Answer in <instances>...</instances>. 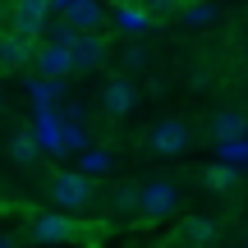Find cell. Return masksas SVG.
<instances>
[{"mask_svg":"<svg viewBox=\"0 0 248 248\" xmlns=\"http://www.w3.org/2000/svg\"><path fill=\"white\" fill-rule=\"evenodd\" d=\"M152 9L147 5H138V0H133V5H115V28L120 32H147L152 28Z\"/></svg>","mask_w":248,"mask_h":248,"instance_id":"12","label":"cell"},{"mask_svg":"<svg viewBox=\"0 0 248 248\" xmlns=\"http://www.w3.org/2000/svg\"><path fill=\"white\" fill-rule=\"evenodd\" d=\"M212 138L216 142H239V138H248V120L239 115V110H221V115L212 120Z\"/></svg>","mask_w":248,"mask_h":248,"instance_id":"13","label":"cell"},{"mask_svg":"<svg viewBox=\"0 0 248 248\" xmlns=\"http://www.w3.org/2000/svg\"><path fill=\"white\" fill-rule=\"evenodd\" d=\"M60 133H64V124H60V115H55V106H42V110H37V120H32V138H37V147L51 152V156H64Z\"/></svg>","mask_w":248,"mask_h":248,"instance_id":"6","label":"cell"},{"mask_svg":"<svg viewBox=\"0 0 248 248\" xmlns=\"http://www.w3.org/2000/svg\"><path fill=\"white\" fill-rule=\"evenodd\" d=\"M244 161H248V138H244Z\"/></svg>","mask_w":248,"mask_h":248,"instance_id":"26","label":"cell"},{"mask_svg":"<svg viewBox=\"0 0 248 248\" xmlns=\"http://www.w3.org/2000/svg\"><path fill=\"white\" fill-rule=\"evenodd\" d=\"M0 248H18V239L14 234H0Z\"/></svg>","mask_w":248,"mask_h":248,"instance_id":"25","label":"cell"},{"mask_svg":"<svg viewBox=\"0 0 248 248\" xmlns=\"http://www.w3.org/2000/svg\"><path fill=\"white\" fill-rule=\"evenodd\" d=\"M69 5H78V0H51V9H55V14H64Z\"/></svg>","mask_w":248,"mask_h":248,"instance_id":"24","label":"cell"},{"mask_svg":"<svg viewBox=\"0 0 248 248\" xmlns=\"http://www.w3.org/2000/svg\"><path fill=\"white\" fill-rule=\"evenodd\" d=\"M28 239L32 244H69V239H78V221H69L64 212H42L28 221Z\"/></svg>","mask_w":248,"mask_h":248,"instance_id":"3","label":"cell"},{"mask_svg":"<svg viewBox=\"0 0 248 248\" xmlns=\"http://www.w3.org/2000/svg\"><path fill=\"white\" fill-rule=\"evenodd\" d=\"M0 106H5V97H0Z\"/></svg>","mask_w":248,"mask_h":248,"instance_id":"29","label":"cell"},{"mask_svg":"<svg viewBox=\"0 0 248 248\" xmlns=\"http://www.w3.org/2000/svg\"><path fill=\"white\" fill-rule=\"evenodd\" d=\"M207 248H212V244H207Z\"/></svg>","mask_w":248,"mask_h":248,"instance_id":"31","label":"cell"},{"mask_svg":"<svg viewBox=\"0 0 248 248\" xmlns=\"http://www.w3.org/2000/svg\"><path fill=\"white\" fill-rule=\"evenodd\" d=\"M78 170H83V175H106V170H110V152H101V147L78 152Z\"/></svg>","mask_w":248,"mask_h":248,"instance_id":"17","label":"cell"},{"mask_svg":"<svg viewBox=\"0 0 248 248\" xmlns=\"http://www.w3.org/2000/svg\"><path fill=\"white\" fill-rule=\"evenodd\" d=\"M0 51H5V32H0Z\"/></svg>","mask_w":248,"mask_h":248,"instance_id":"27","label":"cell"},{"mask_svg":"<svg viewBox=\"0 0 248 248\" xmlns=\"http://www.w3.org/2000/svg\"><path fill=\"white\" fill-rule=\"evenodd\" d=\"M32 69L42 78H69L74 74V51L69 46H55V42H42L32 51Z\"/></svg>","mask_w":248,"mask_h":248,"instance_id":"5","label":"cell"},{"mask_svg":"<svg viewBox=\"0 0 248 248\" xmlns=\"http://www.w3.org/2000/svg\"><path fill=\"white\" fill-rule=\"evenodd\" d=\"M46 37H51L55 46H74V42H78V28H74V23H64V18H55Z\"/></svg>","mask_w":248,"mask_h":248,"instance_id":"20","label":"cell"},{"mask_svg":"<svg viewBox=\"0 0 248 248\" xmlns=\"http://www.w3.org/2000/svg\"><path fill=\"white\" fill-rule=\"evenodd\" d=\"M37 156H42V147H37L32 129H18L14 138H9V161H18V166H32Z\"/></svg>","mask_w":248,"mask_h":248,"instance_id":"15","label":"cell"},{"mask_svg":"<svg viewBox=\"0 0 248 248\" xmlns=\"http://www.w3.org/2000/svg\"><path fill=\"white\" fill-rule=\"evenodd\" d=\"M124 64H129V69H142V64H147V51H142V46H129V51H124Z\"/></svg>","mask_w":248,"mask_h":248,"instance_id":"22","label":"cell"},{"mask_svg":"<svg viewBox=\"0 0 248 248\" xmlns=\"http://www.w3.org/2000/svg\"><path fill=\"white\" fill-rule=\"evenodd\" d=\"M69 51H74V69H78V74L83 69H97V64L106 60V42H101L97 32H78V42H74Z\"/></svg>","mask_w":248,"mask_h":248,"instance_id":"8","label":"cell"},{"mask_svg":"<svg viewBox=\"0 0 248 248\" xmlns=\"http://www.w3.org/2000/svg\"><path fill=\"white\" fill-rule=\"evenodd\" d=\"M115 5H133V0H115Z\"/></svg>","mask_w":248,"mask_h":248,"instance_id":"28","label":"cell"},{"mask_svg":"<svg viewBox=\"0 0 248 248\" xmlns=\"http://www.w3.org/2000/svg\"><path fill=\"white\" fill-rule=\"evenodd\" d=\"M101 110H106V115H129L133 110V88L124 78H110L106 88H101Z\"/></svg>","mask_w":248,"mask_h":248,"instance_id":"9","label":"cell"},{"mask_svg":"<svg viewBox=\"0 0 248 248\" xmlns=\"http://www.w3.org/2000/svg\"><path fill=\"white\" fill-rule=\"evenodd\" d=\"M212 18H216V5H207V0H198V5H184V23L202 28V23H212Z\"/></svg>","mask_w":248,"mask_h":248,"instance_id":"19","label":"cell"},{"mask_svg":"<svg viewBox=\"0 0 248 248\" xmlns=\"http://www.w3.org/2000/svg\"><path fill=\"white\" fill-rule=\"evenodd\" d=\"M147 147L156 152V156H179V152L188 147V124L184 120H161V124H152Z\"/></svg>","mask_w":248,"mask_h":248,"instance_id":"4","label":"cell"},{"mask_svg":"<svg viewBox=\"0 0 248 248\" xmlns=\"http://www.w3.org/2000/svg\"><path fill=\"white\" fill-rule=\"evenodd\" d=\"M138 5H147L152 14H170V9H179V0H138Z\"/></svg>","mask_w":248,"mask_h":248,"instance_id":"23","label":"cell"},{"mask_svg":"<svg viewBox=\"0 0 248 248\" xmlns=\"http://www.w3.org/2000/svg\"><path fill=\"white\" fill-rule=\"evenodd\" d=\"M32 51H37V42H28V37H14V32H5L0 69H23V64H32Z\"/></svg>","mask_w":248,"mask_h":248,"instance_id":"10","label":"cell"},{"mask_svg":"<svg viewBox=\"0 0 248 248\" xmlns=\"http://www.w3.org/2000/svg\"><path fill=\"white\" fill-rule=\"evenodd\" d=\"M28 97H32V106L42 110V106H55V101L64 97V78H28Z\"/></svg>","mask_w":248,"mask_h":248,"instance_id":"14","label":"cell"},{"mask_svg":"<svg viewBox=\"0 0 248 248\" xmlns=\"http://www.w3.org/2000/svg\"><path fill=\"white\" fill-rule=\"evenodd\" d=\"M175 207H179V188L170 184V179H147V184L138 188V212L152 216V221L175 216Z\"/></svg>","mask_w":248,"mask_h":248,"instance_id":"2","label":"cell"},{"mask_svg":"<svg viewBox=\"0 0 248 248\" xmlns=\"http://www.w3.org/2000/svg\"><path fill=\"white\" fill-rule=\"evenodd\" d=\"M115 207H120V212H138V188H120V193H115Z\"/></svg>","mask_w":248,"mask_h":248,"instance_id":"21","label":"cell"},{"mask_svg":"<svg viewBox=\"0 0 248 248\" xmlns=\"http://www.w3.org/2000/svg\"><path fill=\"white\" fill-rule=\"evenodd\" d=\"M60 18H64V23H74L78 32H97V28L106 23V9H101V0H78V5H69Z\"/></svg>","mask_w":248,"mask_h":248,"instance_id":"7","label":"cell"},{"mask_svg":"<svg viewBox=\"0 0 248 248\" xmlns=\"http://www.w3.org/2000/svg\"><path fill=\"white\" fill-rule=\"evenodd\" d=\"M64 124V120H60ZM60 147H64V156H69V152H88L92 142H88V133L78 129V124H64V133H60Z\"/></svg>","mask_w":248,"mask_h":248,"instance_id":"18","label":"cell"},{"mask_svg":"<svg viewBox=\"0 0 248 248\" xmlns=\"http://www.w3.org/2000/svg\"><path fill=\"white\" fill-rule=\"evenodd\" d=\"M202 179H207V188H216V193H230V188L239 184V170H234L230 161H221V166H212Z\"/></svg>","mask_w":248,"mask_h":248,"instance_id":"16","label":"cell"},{"mask_svg":"<svg viewBox=\"0 0 248 248\" xmlns=\"http://www.w3.org/2000/svg\"><path fill=\"white\" fill-rule=\"evenodd\" d=\"M216 239V221L212 216H188L184 225H179V244H188V248H207Z\"/></svg>","mask_w":248,"mask_h":248,"instance_id":"11","label":"cell"},{"mask_svg":"<svg viewBox=\"0 0 248 248\" xmlns=\"http://www.w3.org/2000/svg\"><path fill=\"white\" fill-rule=\"evenodd\" d=\"M92 175H83V170H60V175L51 179V198L60 212H78V207L92 202Z\"/></svg>","mask_w":248,"mask_h":248,"instance_id":"1","label":"cell"},{"mask_svg":"<svg viewBox=\"0 0 248 248\" xmlns=\"http://www.w3.org/2000/svg\"><path fill=\"white\" fill-rule=\"evenodd\" d=\"M244 248H248V239H244Z\"/></svg>","mask_w":248,"mask_h":248,"instance_id":"30","label":"cell"}]
</instances>
